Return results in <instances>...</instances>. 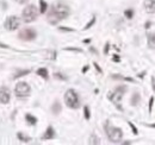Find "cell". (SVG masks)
Here are the masks:
<instances>
[{
	"label": "cell",
	"mask_w": 155,
	"mask_h": 145,
	"mask_svg": "<svg viewBox=\"0 0 155 145\" xmlns=\"http://www.w3.org/2000/svg\"><path fill=\"white\" fill-rule=\"evenodd\" d=\"M69 12H71V10L67 4L62 3V1H56L51 5V7L48 12V15H47V19H48L49 24L56 25L61 20H63L64 18L69 15Z\"/></svg>",
	"instance_id": "obj_1"
},
{
	"label": "cell",
	"mask_w": 155,
	"mask_h": 145,
	"mask_svg": "<svg viewBox=\"0 0 155 145\" xmlns=\"http://www.w3.org/2000/svg\"><path fill=\"white\" fill-rule=\"evenodd\" d=\"M64 102L68 107L72 108V110H76V108L80 107V100H79V96L74 89H68L66 92Z\"/></svg>",
	"instance_id": "obj_2"
},
{
	"label": "cell",
	"mask_w": 155,
	"mask_h": 145,
	"mask_svg": "<svg viewBox=\"0 0 155 145\" xmlns=\"http://www.w3.org/2000/svg\"><path fill=\"white\" fill-rule=\"evenodd\" d=\"M105 131H106V134H108L110 141H112V143H119L123 138V131L118 127L109 125V122L105 124Z\"/></svg>",
	"instance_id": "obj_3"
},
{
	"label": "cell",
	"mask_w": 155,
	"mask_h": 145,
	"mask_svg": "<svg viewBox=\"0 0 155 145\" xmlns=\"http://www.w3.org/2000/svg\"><path fill=\"white\" fill-rule=\"evenodd\" d=\"M22 17H23L24 23H31L33 20H36L37 17H38V10H37V7L35 5H28L23 10Z\"/></svg>",
	"instance_id": "obj_4"
},
{
	"label": "cell",
	"mask_w": 155,
	"mask_h": 145,
	"mask_svg": "<svg viewBox=\"0 0 155 145\" xmlns=\"http://www.w3.org/2000/svg\"><path fill=\"white\" fill-rule=\"evenodd\" d=\"M31 92V88L29 86L28 82H18L14 87V94L18 96V98H24V96H29Z\"/></svg>",
	"instance_id": "obj_5"
},
{
	"label": "cell",
	"mask_w": 155,
	"mask_h": 145,
	"mask_svg": "<svg viewBox=\"0 0 155 145\" xmlns=\"http://www.w3.org/2000/svg\"><path fill=\"white\" fill-rule=\"evenodd\" d=\"M127 92V86H118L113 92L109 95V99L113 102V103H118L120 101V99H122V96L124 95V93Z\"/></svg>",
	"instance_id": "obj_6"
},
{
	"label": "cell",
	"mask_w": 155,
	"mask_h": 145,
	"mask_svg": "<svg viewBox=\"0 0 155 145\" xmlns=\"http://www.w3.org/2000/svg\"><path fill=\"white\" fill-rule=\"evenodd\" d=\"M19 24H21V20H19L18 17L8 15L7 19L5 20V29L8 30V31H14L16 29L19 27Z\"/></svg>",
	"instance_id": "obj_7"
},
{
	"label": "cell",
	"mask_w": 155,
	"mask_h": 145,
	"mask_svg": "<svg viewBox=\"0 0 155 145\" xmlns=\"http://www.w3.org/2000/svg\"><path fill=\"white\" fill-rule=\"evenodd\" d=\"M36 36H37V33H36V31L33 30V29H24V30H22V31L19 32L18 37H19V39H22V41L29 42V41L35 39Z\"/></svg>",
	"instance_id": "obj_8"
},
{
	"label": "cell",
	"mask_w": 155,
	"mask_h": 145,
	"mask_svg": "<svg viewBox=\"0 0 155 145\" xmlns=\"http://www.w3.org/2000/svg\"><path fill=\"white\" fill-rule=\"evenodd\" d=\"M11 99V93L7 87H1L0 88V102L1 103H8Z\"/></svg>",
	"instance_id": "obj_9"
},
{
	"label": "cell",
	"mask_w": 155,
	"mask_h": 145,
	"mask_svg": "<svg viewBox=\"0 0 155 145\" xmlns=\"http://www.w3.org/2000/svg\"><path fill=\"white\" fill-rule=\"evenodd\" d=\"M144 8L148 13H155V0H144Z\"/></svg>",
	"instance_id": "obj_10"
},
{
	"label": "cell",
	"mask_w": 155,
	"mask_h": 145,
	"mask_svg": "<svg viewBox=\"0 0 155 145\" xmlns=\"http://www.w3.org/2000/svg\"><path fill=\"white\" fill-rule=\"evenodd\" d=\"M54 137H55V131H54V129L51 127V126H49V127L47 129V131H45V133L43 134L42 139H44V140H49V139H53Z\"/></svg>",
	"instance_id": "obj_11"
},
{
	"label": "cell",
	"mask_w": 155,
	"mask_h": 145,
	"mask_svg": "<svg viewBox=\"0 0 155 145\" xmlns=\"http://www.w3.org/2000/svg\"><path fill=\"white\" fill-rule=\"evenodd\" d=\"M147 42H148L149 49H155V32L147 34Z\"/></svg>",
	"instance_id": "obj_12"
},
{
	"label": "cell",
	"mask_w": 155,
	"mask_h": 145,
	"mask_svg": "<svg viewBox=\"0 0 155 145\" xmlns=\"http://www.w3.org/2000/svg\"><path fill=\"white\" fill-rule=\"evenodd\" d=\"M140 100H141L140 93H134L132 96H131V105L132 106H137V105H139V102H140Z\"/></svg>",
	"instance_id": "obj_13"
},
{
	"label": "cell",
	"mask_w": 155,
	"mask_h": 145,
	"mask_svg": "<svg viewBox=\"0 0 155 145\" xmlns=\"http://www.w3.org/2000/svg\"><path fill=\"white\" fill-rule=\"evenodd\" d=\"M37 75L41 76V77H43L44 80H48V77H49V75H48V70H47L45 68H40V69L37 70Z\"/></svg>",
	"instance_id": "obj_14"
},
{
	"label": "cell",
	"mask_w": 155,
	"mask_h": 145,
	"mask_svg": "<svg viewBox=\"0 0 155 145\" xmlns=\"http://www.w3.org/2000/svg\"><path fill=\"white\" fill-rule=\"evenodd\" d=\"M51 111H53L54 114H59L61 112V103L59 101H55L54 105L51 106Z\"/></svg>",
	"instance_id": "obj_15"
},
{
	"label": "cell",
	"mask_w": 155,
	"mask_h": 145,
	"mask_svg": "<svg viewBox=\"0 0 155 145\" xmlns=\"http://www.w3.org/2000/svg\"><path fill=\"white\" fill-rule=\"evenodd\" d=\"M25 120H26L30 125H35V124L37 122V119L33 117V115H31V114H26V115H25Z\"/></svg>",
	"instance_id": "obj_16"
},
{
	"label": "cell",
	"mask_w": 155,
	"mask_h": 145,
	"mask_svg": "<svg viewBox=\"0 0 155 145\" xmlns=\"http://www.w3.org/2000/svg\"><path fill=\"white\" fill-rule=\"evenodd\" d=\"M40 12L41 13H45L47 12V8H48V5H47V3L44 1V0H40Z\"/></svg>",
	"instance_id": "obj_17"
},
{
	"label": "cell",
	"mask_w": 155,
	"mask_h": 145,
	"mask_svg": "<svg viewBox=\"0 0 155 145\" xmlns=\"http://www.w3.org/2000/svg\"><path fill=\"white\" fill-rule=\"evenodd\" d=\"M84 115H85V119H86V120H90V118H91V112H90V108H88L87 106H85V108H84Z\"/></svg>",
	"instance_id": "obj_18"
},
{
	"label": "cell",
	"mask_w": 155,
	"mask_h": 145,
	"mask_svg": "<svg viewBox=\"0 0 155 145\" xmlns=\"http://www.w3.org/2000/svg\"><path fill=\"white\" fill-rule=\"evenodd\" d=\"M30 72V70L29 69H26V70H21L18 74H16L14 76H13V79H18V77H21V76H23V75H28Z\"/></svg>",
	"instance_id": "obj_19"
},
{
	"label": "cell",
	"mask_w": 155,
	"mask_h": 145,
	"mask_svg": "<svg viewBox=\"0 0 155 145\" xmlns=\"http://www.w3.org/2000/svg\"><path fill=\"white\" fill-rule=\"evenodd\" d=\"M90 144H100V140L96 134H92L90 138Z\"/></svg>",
	"instance_id": "obj_20"
},
{
	"label": "cell",
	"mask_w": 155,
	"mask_h": 145,
	"mask_svg": "<svg viewBox=\"0 0 155 145\" xmlns=\"http://www.w3.org/2000/svg\"><path fill=\"white\" fill-rule=\"evenodd\" d=\"M18 138H19L22 141H25V143L30 141V138H29V137H26V136H24L23 133H18Z\"/></svg>",
	"instance_id": "obj_21"
},
{
	"label": "cell",
	"mask_w": 155,
	"mask_h": 145,
	"mask_svg": "<svg viewBox=\"0 0 155 145\" xmlns=\"http://www.w3.org/2000/svg\"><path fill=\"white\" fill-rule=\"evenodd\" d=\"M124 14H125V17L128 18V19H131V18L134 17V11L132 10H127L124 12Z\"/></svg>",
	"instance_id": "obj_22"
},
{
	"label": "cell",
	"mask_w": 155,
	"mask_h": 145,
	"mask_svg": "<svg viewBox=\"0 0 155 145\" xmlns=\"http://www.w3.org/2000/svg\"><path fill=\"white\" fill-rule=\"evenodd\" d=\"M94 23H96V17H93V18H92V20H91V22H90L87 25H86V26L84 27V30H88V29H90V27H91V26H92Z\"/></svg>",
	"instance_id": "obj_23"
},
{
	"label": "cell",
	"mask_w": 155,
	"mask_h": 145,
	"mask_svg": "<svg viewBox=\"0 0 155 145\" xmlns=\"http://www.w3.org/2000/svg\"><path fill=\"white\" fill-rule=\"evenodd\" d=\"M128 124H129V126H130V127H131V130H132V132H134V134H137V133H139V132H137V129H136V126L131 122V121H128Z\"/></svg>",
	"instance_id": "obj_24"
},
{
	"label": "cell",
	"mask_w": 155,
	"mask_h": 145,
	"mask_svg": "<svg viewBox=\"0 0 155 145\" xmlns=\"http://www.w3.org/2000/svg\"><path fill=\"white\" fill-rule=\"evenodd\" d=\"M54 76L56 77V79H60V80H66V76H63V75H61L60 72H55L54 74Z\"/></svg>",
	"instance_id": "obj_25"
},
{
	"label": "cell",
	"mask_w": 155,
	"mask_h": 145,
	"mask_svg": "<svg viewBox=\"0 0 155 145\" xmlns=\"http://www.w3.org/2000/svg\"><path fill=\"white\" fill-rule=\"evenodd\" d=\"M153 102H154V96H151L149 99V112H151V107H153Z\"/></svg>",
	"instance_id": "obj_26"
},
{
	"label": "cell",
	"mask_w": 155,
	"mask_h": 145,
	"mask_svg": "<svg viewBox=\"0 0 155 145\" xmlns=\"http://www.w3.org/2000/svg\"><path fill=\"white\" fill-rule=\"evenodd\" d=\"M60 30H61V31H69V32L74 31V30H73V29H71V27H60Z\"/></svg>",
	"instance_id": "obj_27"
},
{
	"label": "cell",
	"mask_w": 155,
	"mask_h": 145,
	"mask_svg": "<svg viewBox=\"0 0 155 145\" xmlns=\"http://www.w3.org/2000/svg\"><path fill=\"white\" fill-rule=\"evenodd\" d=\"M16 1H17V3H19V4H26V3L29 1V0H16Z\"/></svg>",
	"instance_id": "obj_28"
},
{
	"label": "cell",
	"mask_w": 155,
	"mask_h": 145,
	"mask_svg": "<svg viewBox=\"0 0 155 145\" xmlns=\"http://www.w3.org/2000/svg\"><path fill=\"white\" fill-rule=\"evenodd\" d=\"M109 48H110V44H109V43H106V45H105V50H104V52H105V53H108V52H109Z\"/></svg>",
	"instance_id": "obj_29"
},
{
	"label": "cell",
	"mask_w": 155,
	"mask_h": 145,
	"mask_svg": "<svg viewBox=\"0 0 155 145\" xmlns=\"http://www.w3.org/2000/svg\"><path fill=\"white\" fill-rule=\"evenodd\" d=\"M151 83H153V89H154V92H155V77L154 76L151 77Z\"/></svg>",
	"instance_id": "obj_30"
},
{
	"label": "cell",
	"mask_w": 155,
	"mask_h": 145,
	"mask_svg": "<svg viewBox=\"0 0 155 145\" xmlns=\"http://www.w3.org/2000/svg\"><path fill=\"white\" fill-rule=\"evenodd\" d=\"M93 64H94V67H96V69L98 70V72H101V69H100V67H99V65H98L97 63H93Z\"/></svg>",
	"instance_id": "obj_31"
},
{
	"label": "cell",
	"mask_w": 155,
	"mask_h": 145,
	"mask_svg": "<svg viewBox=\"0 0 155 145\" xmlns=\"http://www.w3.org/2000/svg\"><path fill=\"white\" fill-rule=\"evenodd\" d=\"M150 24H151L150 22H147V23H146V29H149V27H150Z\"/></svg>",
	"instance_id": "obj_32"
},
{
	"label": "cell",
	"mask_w": 155,
	"mask_h": 145,
	"mask_svg": "<svg viewBox=\"0 0 155 145\" xmlns=\"http://www.w3.org/2000/svg\"><path fill=\"white\" fill-rule=\"evenodd\" d=\"M88 70V67H85L84 69H82V72H86V71H87Z\"/></svg>",
	"instance_id": "obj_33"
},
{
	"label": "cell",
	"mask_w": 155,
	"mask_h": 145,
	"mask_svg": "<svg viewBox=\"0 0 155 145\" xmlns=\"http://www.w3.org/2000/svg\"><path fill=\"white\" fill-rule=\"evenodd\" d=\"M113 61L118 62V61H119V57H118V56H115V57H113Z\"/></svg>",
	"instance_id": "obj_34"
}]
</instances>
